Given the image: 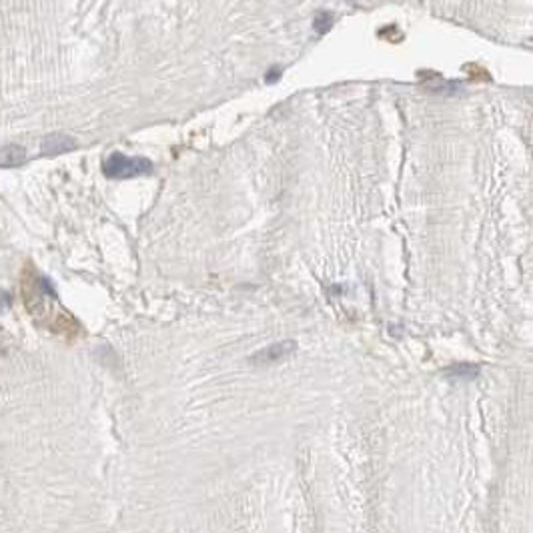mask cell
Wrapping results in <instances>:
<instances>
[{
  "instance_id": "obj_6",
  "label": "cell",
  "mask_w": 533,
  "mask_h": 533,
  "mask_svg": "<svg viewBox=\"0 0 533 533\" xmlns=\"http://www.w3.org/2000/svg\"><path fill=\"white\" fill-rule=\"evenodd\" d=\"M333 24V17L329 15V13H321L319 17H317V20H315V28L319 31V33H325V31H329V26Z\"/></svg>"
},
{
  "instance_id": "obj_1",
  "label": "cell",
  "mask_w": 533,
  "mask_h": 533,
  "mask_svg": "<svg viewBox=\"0 0 533 533\" xmlns=\"http://www.w3.org/2000/svg\"><path fill=\"white\" fill-rule=\"evenodd\" d=\"M24 301H26V311L31 315L38 317L42 313L40 323L44 327H54L58 325V331L63 335H69V331H76L79 323L65 311V307L58 303V295L51 285V281L42 275H28L24 283Z\"/></svg>"
},
{
  "instance_id": "obj_4",
  "label": "cell",
  "mask_w": 533,
  "mask_h": 533,
  "mask_svg": "<svg viewBox=\"0 0 533 533\" xmlns=\"http://www.w3.org/2000/svg\"><path fill=\"white\" fill-rule=\"evenodd\" d=\"M76 149V140L69 135L63 133H54L42 140V155L47 156H58L63 153H70Z\"/></svg>"
},
{
  "instance_id": "obj_8",
  "label": "cell",
  "mask_w": 533,
  "mask_h": 533,
  "mask_svg": "<svg viewBox=\"0 0 533 533\" xmlns=\"http://www.w3.org/2000/svg\"><path fill=\"white\" fill-rule=\"evenodd\" d=\"M0 355H2V349H0Z\"/></svg>"
},
{
  "instance_id": "obj_5",
  "label": "cell",
  "mask_w": 533,
  "mask_h": 533,
  "mask_svg": "<svg viewBox=\"0 0 533 533\" xmlns=\"http://www.w3.org/2000/svg\"><path fill=\"white\" fill-rule=\"evenodd\" d=\"M26 163V151L20 145H8L0 149V169H13Z\"/></svg>"
},
{
  "instance_id": "obj_7",
  "label": "cell",
  "mask_w": 533,
  "mask_h": 533,
  "mask_svg": "<svg viewBox=\"0 0 533 533\" xmlns=\"http://www.w3.org/2000/svg\"><path fill=\"white\" fill-rule=\"evenodd\" d=\"M10 305H13V297H10V293H6L0 289V311H6Z\"/></svg>"
},
{
  "instance_id": "obj_3",
  "label": "cell",
  "mask_w": 533,
  "mask_h": 533,
  "mask_svg": "<svg viewBox=\"0 0 533 533\" xmlns=\"http://www.w3.org/2000/svg\"><path fill=\"white\" fill-rule=\"evenodd\" d=\"M295 349H297L295 341H279V343L269 345V347L257 351L249 361L255 367H267V365H273L277 361H283L285 357L291 355Z\"/></svg>"
},
{
  "instance_id": "obj_2",
  "label": "cell",
  "mask_w": 533,
  "mask_h": 533,
  "mask_svg": "<svg viewBox=\"0 0 533 533\" xmlns=\"http://www.w3.org/2000/svg\"><path fill=\"white\" fill-rule=\"evenodd\" d=\"M153 163L145 156H124L121 153H113L103 161V172L110 179H133L140 174H151Z\"/></svg>"
}]
</instances>
